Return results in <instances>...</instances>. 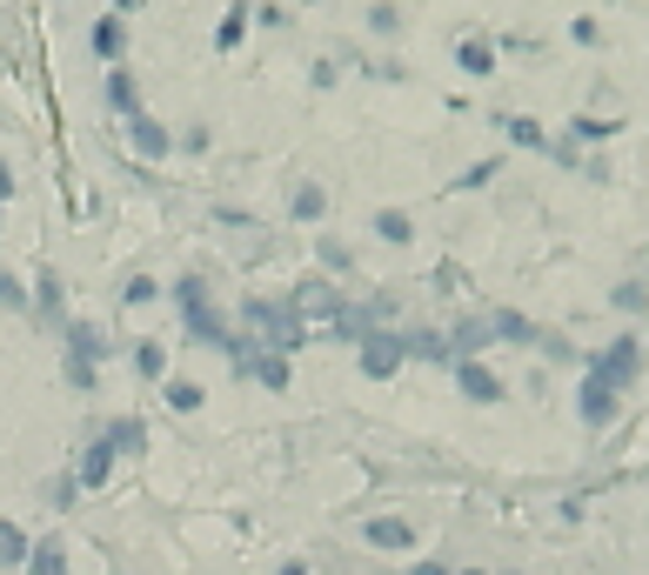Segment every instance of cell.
Wrapping results in <instances>:
<instances>
[{
	"mask_svg": "<svg viewBox=\"0 0 649 575\" xmlns=\"http://www.w3.org/2000/svg\"><path fill=\"white\" fill-rule=\"evenodd\" d=\"M395 368H402V335L369 328V335H362V375H369V382H388Z\"/></svg>",
	"mask_w": 649,
	"mask_h": 575,
	"instance_id": "cell-1",
	"label": "cell"
},
{
	"mask_svg": "<svg viewBox=\"0 0 649 575\" xmlns=\"http://www.w3.org/2000/svg\"><path fill=\"white\" fill-rule=\"evenodd\" d=\"M590 368H596V375H603V382L623 395V388L636 382V368H642V349H636V342H616V349H609V355H596Z\"/></svg>",
	"mask_w": 649,
	"mask_h": 575,
	"instance_id": "cell-2",
	"label": "cell"
},
{
	"mask_svg": "<svg viewBox=\"0 0 649 575\" xmlns=\"http://www.w3.org/2000/svg\"><path fill=\"white\" fill-rule=\"evenodd\" d=\"M67 362H80V368H101L108 362V335H101L95 321H74L67 328Z\"/></svg>",
	"mask_w": 649,
	"mask_h": 575,
	"instance_id": "cell-3",
	"label": "cell"
},
{
	"mask_svg": "<svg viewBox=\"0 0 649 575\" xmlns=\"http://www.w3.org/2000/svg\"><path fill=\"white\" fill-rule=\"evenodd\" d=\"M583 422H590V429H603V422H616V388H609V382H603L596 368L583 375Z\"/></svg>",
	"mask_w": 649,
	"mask_h": 575,
	"instance_id": "cell-4",
	"label": "cell"
},
{
	"mask_svg": "<svg viewBox=\"0 0 649 575\" xmlns=\"http://www.w3.org/2000/svg\"><path fill=\"white\" fill-rule=\"evenodd\" d=\"M128 141H134V154H147V161H161V154L175 147V141H168V128L147 121V114H134V121H128Z\"/></svg>",
	"mask_w": 649,
	"mask_h": 575,
	"instance_id": "cell-5",
	"label": "cell"
},
{
	"mask_svg": "<svg viewBox=\"0 0 649 575\" xmlns=\"http://www.w3.org/2000/svg\"><path fill=\"white\" fill-rule=\"evenodd\" d=\"M362 535H369L375 549H416V522H402V516H375Z\"/></svg>",
	"mask_w": 649,
	"mask_h": 575,
	"instance_id": "cell-6",
	"label": "cell"
},
{
	"mask_svg": "<svg viewBox=\"0 0 649 575\" xmlns=\"http://www.w3.org/2000/svg\"><path fill=\"white\" fill-rule=\"evenodd\" d=\"M28 575H67V542L61 535H41L28 549Z\"/></svg>",
	"mask_w": 649,
	"mask_h": 575,
	"instance_id": "cell-7",
	"label": "cell"
},
{
	"mask_svg": "<svg viewBox=\"0 0 649 575\" xmlns=\"http://www.w3.org/2000/svg\"><path fill=\"white\" fill-rule=\"evenodd\" d=\"M295 314H342V295L329 281H301L295 288Z\"/></svg>",
	"mask_w": 649,
	"mask_h": 575,
	"instance_id": "cell-8",
	"label": "cell"
},
{
	"mask_svg": "<svg viewBox=\"0 0 649 575\" xmlns=\"http://www.w3.org/2000/svg\"><path fill=\"white\" fill-rule=\"evenodd\" d=\"M455 382H462V395H469V401H503V382L482 368V362H462V368H455Z\"/></svg>",
	"mask_w": 649,
	"mask_h": 575,
	"instance_id": "cell-9",
	"label": "cell"
},
{
	"mask_svg": "<svg viewBox=\"0 0 649 575\" xmlns=\"http://www.w3.org/2000/svg\"><path fill=\"white\" fill-rule=\"evenodd\" d=\"M108 475H114V449H108V442H95L88 455H80L74 482H80V488H108Z\"/></svg>",
	"mask_w": 649,
	"mask_h": 575,
	"instance_id": "cell-10",
	"label": "cell"
},
{
	"mask_svg": "<svg viewBox=\"0 0 649 575\" xmlns=\"http://www.w3.org/2000/svg\"><path fill=\"white\" fill-rule=\"evenodd\" d=\"M455 60H462V74H469V80H490V74H496V47H490V41H462V47H455Z\"/></svg>",
	"mask_w": 649,
	"mask_h": 575,
	"instance_id": "cell-11",
	"label": "cell"
},
{
	"mask_svg": "<svg viewBox=\"0 0 649 575\" xmlns=\"http://www.w3.org/2000/svg\"><path fill=\"white\" fill-rule=\"evenodd\" d=\"M249 368H255V382H262V388H275V395L288 388V355H275V349H262V355H249Z\"/></svg>",
	"mask_w": 649,
	"mask_h": 575,
	"instance_id": "cell-12",
	"label": "cell"
},
{
	"mask_svg": "<svg viewBox=\"0 0 649 575\" xmlns=\"http://www.w3.org/2000/svg\"><path fill=\"white\" fill-rule=\"evenodd\" d=\"M101 442H108V449H114V455H134V449H147V429H141V422H134V416H121V422H114V429H108V435H101Z\"/></svg>",
	"mask_w": 649,
	"mask_h": 575,
	"instance_id": "cell-13",
	"label": "cell"
},
{
	"mask_svg": "<svg viewBox=\"0 0 649 575\" xmlns=\"http://www.w3.org/2000/svg\"><path fill=\"white\" fill-rule=\"evenodd\" d=\"M108 108H114V114H128V121L141 114V95H134V74H108Z\"/></svg>",
	"mask_w": 649,
	"mask_h": 575,
	"instance_id": "cell-14",
	"label": "cell"
},
{
	"mask_svg": "<svg viewBox=\"0 0 649 575\" xmlns=\"http://www.w3.org/2000/svg\"><path fill=\"white\" fill-rule=\"evenodd\" d=\"M28 549H34V542L21 535V522H0V568H21Z\"/></svg>",
	"mask_w": 649,
	"mask_h": 575,
	"instance_id": "cell-15",
	"label": "cell"
},
{
	"mask_svg": "<svg viewBox=\"0 0 649 575\" xmlns=\"http://www.w3.org/2000/svg\"><path fill=\"white\" fill-rule=\"evenodd\" d=\"M121 47H128V27H121L114 14L95 21V54H101V60H121Z\"/></svg>",
	"mask_w": 649,
	"mask_h": 575,
	"instance_id": "cell-16",
	"label": "cell"
},
{
	"mask_svg": "<svg viewBox=\"0 0 649 575\" xmlns=\"http://www.w3.org/2000/svg\"><path fill=\"white\" fill-rule=\"evenodd\" d=\"M375 234H382V241H395V248H402V241H416V221L402 214V208H382V214H375Z\"/></svg>",
	"mask_w": 649,
	"mask_h": 575,
	"instance_id": "cell-17",
	"label": "cell"
},
{
	"mask_svg": "<svg viewBox=\"0 0 649 575\" xmlns=\"http://www.w3.org/2000/svg\"><path fill=\"white\" fill-rule=\"evenodd\" d=\"M134 375H141V382H161V375H168V349H161V342H141V349H134Z\"/></svg>",
	"mask_w": 649,
	"mask_h": 575,
	"instance_id": "cell-18",
	"label": "cell"
},
{
	"mask_svg": "<svg viewBox=\"0 0 649 575\" xmlns=\"http://www.w3.org/2000/svg\"><path fill=\"white\" fill-rule=\"evenodd\" d=\"M482 349H490V321H462V328H455V355L475 362Z\"/></svg>",
	"mask_w": 649,
	"mask_h": 575,
	"instance_id": "cell-19",
	"label": "cell"
},
{
	"mask_svg": "<svg viewBox=\"0 0 649 575\" xmlns=\"http://www.w3.org/2000/svg\"><path fill=\"white\" fill-rule=\"evenodd\" d=\"M490 335H503V342H536V321H522V314H509V308H503V314L490 321Z\"/></svg>",
	"mask_w": 649,
	"mask_h": 575,
	"instance_id": "cell-20",
	"label": "cell"
},
{
	"mask_svg": "<svg viewBox=\"0 0 649 575\" xmlns=\"http://www.w3.org/2000/svg\"><path fill=\"white\" fill-rule=\"evenodd\" d=\"M503 134H509L516 147H542V128H536L529 114H509V121H503Z\"/></svg>",
	"mask_w": 649,
	"mask_h": 575,
	"instance_id": "cell-21",
	"label": "cell"
},
{
	"mask_svg": "<svg viewBox=\"0 0 649 575\" xmlns=\"http://www.w3.org/2000/svg\"><path fill=\"white\" fill-rule=\"evenodd\" d=\"M168 408L195 416V408H201V382H168Z\"/></svg>",
	"mask_w": 649,
	"mask_h": 575,
	"instance_id": "cell-22",
	"label": "cell"
},
{
	"mask_svg": "<svg viewBox=\"0 0 649 575\" xmlns=\"http://www.w3.org/2000/svg\"><path fill=\"white\" fill-rule=\"evenodd\" d=\"M321 208H329V195H321V188H295V221H315Z\"/></svg>",
	"mask_w": 649,
	"mask_h": 575,
	"instance_id": "cell-23",
	"label": "cell"
},
{
	"mask_svg": "<svg viewBox=\"0 0 649 575\" xmlns=\"http://www.w3.org/2000/svg\"><path fill=\"white\" fill-rule=\"evenodd\" d=\"M0 308H28V288H21L8 268H0Z\"/></svg>",
	"mask_w": 649,
	"mask_h": 575,
	"instance_id": "cell-24",
	"label": "cell"
},
{
	"mask_svg": "<svg viewBox=\"0 0 649 575\" xmlns=\"http://www.w3.org/2000/svg\"><path fill=\"white\" fill-rule=\"evenodd\" d=\"M241 34H249V14H241V8H234V14H228V21H221V34H215V41H221V47H234V41H241Z\"/></svg>",
	"mask_w": 649,
	"mask_h": 575,
	"instance_id": "cell-25",
	"label": "cell"
},
{
	"mask_svg": "<svg viewBox=\"0 0 649 575\" xmlns=\"http://www.w3.org/2000/svg\"><path fill=\"white\" fill-rule=\"evenodd\" d=\"M576 134H583V141H609V134H616V121H596V114H583V121H576Z\"/></svg>",
	"mask_w": 649,
	"mask_h": 575,
	"instance_id": "cell-26",
	"label": "cell"
},
{
	"mask_svg": "<svg viewBox=\"0 0 649 575\" xmlns=\"http://www.w3.org/2000/svg\"><path fill=\"white\" fill-rule=\"evenodd\" d=\"M154 295H161V281H147V275L128 281V308H141V301H154Z\"/></svg>",
	"mask_w": 649,
	"mask_h": 575,
	"instance_id": "cell-27",
	"label": "cell"
},
{
	"mask_svg": "<svg viewBox=\"0 0 649 575\" xmlns=\"http://www.w3.org/2000/svg\"><path fill=\"white\" fill-rule=\"evenodd\" d=\"M74 488H80V482H74V475H61V482L47 488V502H54V509H74Z\"/></svg>",
	"mask_w": 649,
	"mask_h": 575,
	"instance_id": "cell-28",
	"label": "cell"
},
{
	"mask_svg": "<svg viewBox=\"0 0 649 575\" xmlns=\"http://www.w3.org/2000/svg\"><path fill=\"white\" fill-rule=\"evenodd\" d=\"M369 27H375V34H395V27H402V14H395V8H388V0H382V8H375V14H369Z\"/></svg>",
	"mask_w": 649,
	"mask_h": 575,
	"instance_id": "cell-29",
	"label": "cell"
},
{
	"mask_svg": "<svg viewBox=\"0 0 649 575\" xmlns=\"http://www.w3.org/2000/svg\"><path fill=\"white\" fill-rule=\"evenodd\" d=\"M41 314H61V281L54 275H41Z\"/></svg>",
	"mask_w": 649,
	"mask_h": 575,
	"instance_id": "cell-30",
	"label": "cell"
},
{
	"mask_svg": "<svg viewBox=\"0 0 649 575\" xmlns=\"http://www.w3.org/2000/svg\"><path fill=\"white\" fill-rule=\"evenodd\" d=\"M14 195V168H8V161H0V201H8Z\"/></svg>",
	"mask_w": 649,
	"mask_h": 575,
	"instance_id": "cell-31",
	"label": "cell"
},
{
	"mask_svg": "<svg viewBox=\"0 0 649 575\" xmlns=\"http://www.w3.org/2000/svg\"><path fill=\"white\" fill-rule=\"evenodd\" d=\"M409 575H449V568H442V562H416Z\"/></svg>",
	"mask_w": 649,
	"mask_h": 575,
	"instance_id": "cell-32",
	"label": "cell"
},
{
	"mask_svg": "<svg viewBox=\"0 0 649 575\" xmlns=\"http://www.w3.org/2000/svg\"><path fill=\"white\" fill-rule=\"evenodd\" d=\"M275 575H308V568H301V562H282V568H275Z\"/></svg>",
	"mask_w": 649,
	"mask_h": 575,
	"instance_id": "cell-33",
	"label": "cell"
},
{
	"mask_svg": "<svg viewBox=\"0 0 649 575\" xmlns=\"http://www.w3.org/2000/svg\"><path fill=\"white\" fill-rule=\"evenodd\" d=\"M114 8H121V14H128V8H141V0H114Z\"/></svg>",
	"mask_w": 649,
	"mask_h": 575,
	"instance_id": "cell-34",
	"label": "cell"
},
{
	"mask_svg": "<svg viewBox=\"0 0 649 575\" xmlns=\"http://www.w3.org/2000/svg\"><path fill=\"white\" fill-rule=\"evenodd\" d=\"M462 575H482V568H462Z\"/></svg>",
	"mask_w": 649,
	"mask_h": 575,
	"instance_id": "cell-35",
	"label": "cell"
}]
</instances>
